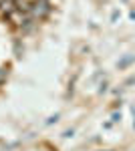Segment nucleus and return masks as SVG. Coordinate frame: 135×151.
I'll return each mask as SVG.
<instances>
[{
  "instance_id": "3",
  "label": "nucleus",
  "mask_w": 135,
  "mask_h": 151,
  "mask_svg": "<svg viewBox=\"0 0 135 151\" xmlns=\"http://www.w3.org/2000/svg\"><path fill=\"white\" fill-rule=\"evenodd\" d=\"M6 75H8V69H6V67H0V83H2V79H4Z\"/></svg>"
},
{
  "instance_id": "1",
  "label": "nucleus",
  "mask_w": 135,
  "mask_h": 151,
  "mask_svg": "<svg viewBox=\"0 0 135 151\" xmlns=\"http://www.w3.org/2000/svg\"><path fill=\"white\" fill-rule=\"evenodd\" d=\"M51 12V4H48V0H32V4H30V18H38V20H43L46 18V14Z\"/></svg>"
},
{
  "instance_id": "2",
  "label": "nucleus",
  "mask_w": 135,
  "mask_h": 151,
  "mask_svg": "<svg viewBox=\"0 0 135 151\" xmlns=\"http://www.w3.org/2000/svg\"><path fill=\"white\" fill-rule=\"evenodd\" d=\"M6 18H8L14 26H18V28H28L30 22H32L30 14H28V12H22V10H12Z\"/></svg>"
}]
</instances>
